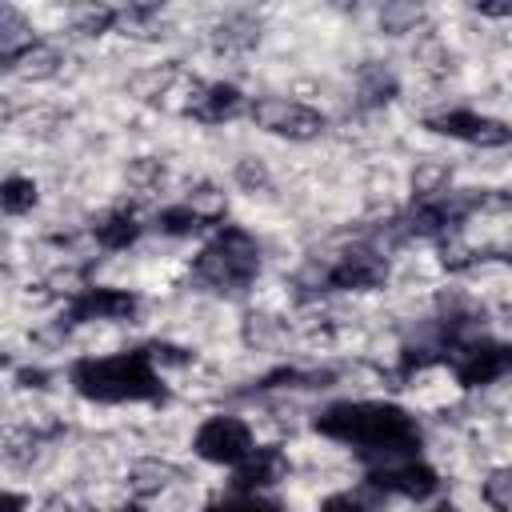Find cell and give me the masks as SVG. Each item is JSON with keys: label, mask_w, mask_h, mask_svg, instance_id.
<instances>
[{"label": "cell", "mask_w": 512, "mask_h": 512, "mask_svg": "<svg viewBox=\"0 0 512 512\" xmlns=\"http://www.w3.org/2000/svg\"><path fill=\"white\" fill-rule=\"evenodd\" d=\"M140 296L128 288H104V284H88L76 288L64 304V324H92V320H128L136 316Z\"/></svg>", "instance_id": "cell-11"}, {"label": "cell", "mask_w": 512, "mask_h": 512, "mask_svg": "<svg viewBox=\"0 0 512 512\" xmlns=\"http://www.w3.org/2000/svg\"><path fill=\"white\" fill-rule=\"evenodd\" d=\"M484 500H488L496 512H512V468H496V472L484 480Z\"/></svg>", "instance_id": "cell-21"}, {"label": "cell", "mask_w": 512, "mask_h": 512, "mask_svg": "<svg viewBox=\"0 0 512 512\" xmlns=\"http://www.w3.org/2000/svg\"><path fill=\"white\" fill-rule=\"evenodd\" d=\"M32 204H36V180H28V176H4V184H0V208L8 216H24V212H32Z\"/></svg>", "instance_id": "cell-19"}, {"label": "cell", "mask_w": 512, "mask_h": 512, "mask_svg": "<svg viewBox=\"0 0 512 512\" xmlns=\"http://www.w3.org/2000/svg\"><path fill=\"white\" fill-rule=\"evenodd\" d=\"M236 180H240L244 188H256V184H268V172H264V164H256V160H240V164H236Z\"/></svg>", "instance_id": "cell-22"}, {"label": "cell", "mask_w": 512, "mask_h": 512, "mask_svg": "<svg viewBox=\"0 0 512 512\" xmlns=\"http://www.w3.org/2000/svg\"><path fill=\"white\" fill-rule=\"evenodd\" d=\"M388 280V256L372 244H352L312 276V292H368Z\"/></svg>", "instance_id": "cell-5"}, {"label": "cell", "mask_w": 512, "mask_h": 512, "mask_svg": "<svg viewBox=\"0 0 512 512\" xmlns=\"http://www.w3.org/2000/svg\"><path fill=\"white\" fill-rule=\"evenodd\" d=\"M364 480L372 488H380L388 500H428L440 492V476L432 464H424L420 456L412 460H396V464H376L364 472Z\"/></svg>", "instance_id": "cell-10"}, {"label": "cell", "mask_w": 512, "mask_h": 512, "mask_svg": "<svg viewBox=\"0 0 512 512\" xmlns=\"http://www.w3.org/2000/svg\"><path fill=\"white\" fill-rule=\"evenodd\" d=\"M180 480V468H172L168 460H140L132 464V488L140 496H152V492H164L168 484Z\"/></svg>", "instance_id": "cell-17"}, {"label": "cell", "mask_w": 512, "mask_h": 512, "mask_svg": "<svg viewBox=\"0 0 512 512\" xmlns=\"http://www.w3.org/2000/svg\"><path fill=\"white\" fill-rule=\"evenodd\" d=\"M424 128L436 132V136L472 144V148H504V144H512V128L504 120H496V116L476 112V108H444V112L428 116Z\"/></svg>", "instance_id": "cell-9"}, {"label": "cell", "mask_w": 512, "mask_h": 512, "mask_svg": "<svg viewBox=\"0 0 512 512\" xmlns=\"http://www.w3.org/2000/svg\"><path fill=\"white\" fill-rule=\"evenodd\" d=\"M120 512H140V508H136V504H128V508H120Z\"/></svg>", "instance_id": "cell-25"}, {"label": "cell", "mask_w": 512, "mask_h": 512, "mask_svg": "<svg viewBox=\"0 0 512 512\" xmlns=\"http://www.w3.org/2000/svg\"><path fill=\"white\" fill-rule=\"evenodd\" d=\"M448 368L460 388H488L512 372V344L496 336H472L448 356Z\"/></svg>", "instance_id": "cell-6"}, {"label": "cell", "mask_w": 512, "mask_h": 512, "mask_svg": "<svg viewBox=\"0 0 512 512\" xmlns=\"http://www.w3.org/2000/svg\"><path fill=\"white\" fill-rule=\"evenodd\" d=\"M256 440H252V428L240 420V416H208L196 432H192V452L208 464H220V468H236L252 456Z\"/></svg>", "instance_id": "cell-7"}, {"label": "cell", "mask_w": 512, "mask_h": 512, "mask_svg": "<svg viewBox=\"0 0 512 512\" xmlns=\"http://www.w3.org/2000/svg\"><path fill=\"white\" fill-rule=\"evenodd\" d=\"M260 240L240 224H220L192 260V280L212 292H244L260 276Z\"/></svg>", "instance_id": "cell-4"}, {"label": "cell", "mask_w": 512, "mask_h": 512, "mask_svg": "<svg viewBox=\"0 0 512 512\" xmlns=\"http://www.w3.org/2000/svg\"><path fill=\"white\" fill-rule=\"evenodd\" d=\"M204 512H284V508L264 500L260 492H228V496L204 504Z\"/></svg>", "instance_id": "cell-20"}, {"label": "cell", "mask_w": 512, "mask_h": 512, "mask_svg": "<svg viewBox=\"0 0 512 512\" xmlns=\"http://www.w3.org/2000/svg\"><path fill=\"white\" fill-rule=\"evenodd\" d=\"M432 512H456V508H452V504H436Z\"/></svg>", "instance_id": "cell-24"}, {"label": "cell", "mask_w": 512, "mask_h": 512, "mask_svg": "<svg viewBox=\"0 0 512 512\" xmlns=\"http://www.w3.org/2000/svg\"><path fill=\"white\" fill-rule=\"evenodd\" d=\"M28 508V500L20 496V492H4V500H0V512H24Z\"/></svg>", "instance_id": "cell-23"}, {"label": "cell", "mask_w": 512, "mask_h": 512, "mask_svg": "<svg viewBox=\"0 0 512 512\" xmlns=\"http://www.w3.org/2000/svg\"><path fill=\"white\" fill-rule=\"evenodd\" d=\"M504 260H508V264H512V252H508V256H504Z\"/></svg>", "instance_id": "cell-26"}, {"label": "cell", "mask_w": 512, "mask_h": 512, "mask_svg": "<svg viewBox=\"0 0 512 512\" xmlns=\"http://www.w3.org/2000/svg\"><path fill=\"white\" fill-rule=\"evenodd\" d=\"M68 384L92 404H156V400H164V376L156 368L152 344L112 352V356H80L68 368Z\"/></svg>", "instance_id": "cell-2"}, {"label": "cell", "mask_w": 512, "mask_h": 512, "mask_svg": "<svg viewBox=\"0 0 512 512\" xmlns=\"http://www.w3.org/2000/svg\"><path fill=\"white\" fill-rule=\"evenodd\" d=\"M140 232H144V224H140L136 208H112V212H104V216L92 224V240H96L104 252H124V248H132V244L140 240Z\"/></svg>", "instance_id": "cell-14"}, {"label": "cell", "mask_w": 512, "mask_h": 512, "mask_svg": "<svg viewBox=\"0 0 512 512\" xmlns=\"http://www.w3.org/2000/svg\"><path fill=\"white\" fill-rule=\"evenodd\" d=\"M312 428L336 444H348L368 468L412 460L424 448V428L416 416L388 400H340L316 412Z\"/></svg>", "instance_id": "cell-1"}, {"label": "cell", "mask_w": 512, "mask_h": 512, "mask_svg": "<svg viewBox=\"0 0 512 512\" xmlns=\"http://www.w3.org/2000/svg\"><path fill=\"white\" fill-rule=\"evenodd\" d=\"M384 504H388V496H384L380 488H372L368 480H360V484H352V488L332 492V496L320 504V512H380Z\"/></svg>", "instance_id": "cell-16"}, {"label": "cell", "mask_w": 512, "mask_h": 512, "mask_svg": "<svg viewBox=\"0 0 512 512\" xmlns=\"http://www.w3.org/2000/svg\"><path fill=\"white\" fill-rule=\"evenodd\" d=\"M284 472H288L284 452L276 444H256L252 456L232 468V492H260V488L276 484Z\"/></svg>", "instance_id": "cell-13"}, {"label": "cell", "mask_w": 512, "mask_h": 512, "mask_svg": "<svg viewBox=\"0 0 512 512\" xmlns=\"http://www.w3.org/2000/svg\"><path fill=\"white\" fill-rule=\"evenodd\" d=\"M248 116L256 128L272 132V136H284V140H316L324 132V112L300 104V100H288V96H260L248 104Z\"/></svg>", "instance_id": "cell-8"}, {"label": "cell", "mask_w": 512, "mask_h": 512, "mask_svg": "<svg viewBox=\"0 0 512 512\" xmlns=\"http://www.w3.org/2000/svg\"><path fill=\"white\" fill-rule=\"evenodd\" d=\"M184 112L192 120H200V124H224V120L244 116L248 112V100H244V92L236 84L216 80V84H196V92H192V100H188Z\"/></svg>", "instance_id": "cell-12"}, {"label": "cell", "mask_w": 512, "mask_h": 512, "mask_svg": "<svg viewBox=\"0 0 512 512\" xmlns=\"http://www.w3.org/2000/svg\"><path fill=\"white\" fill-rule=\"evenodd\" d=\"M396 96V76L380 64H368L360 72V104L364 108H376V104H388Z\"/></svg>", "instance_id": "cell-18"}, {"label": "cell", "mask_w": 512, "mask_h": 512, "mask_svg": "<svg viewBox=\"0 0 512 512\" xmlns=\"http://www.w3.org/2000/svg\"><path fill=\"white\" fill-rule=\"evenodd\" d=\"M492 196L480 188H440L432 196H412V204L392 216L380 236L388 244H404V240H444L452 236L476 208H484Z\"/></svg>", "instance_id": "cell-3"}, {"label": "cell", "mask_w": 512, "mask_h": 512, "mask_svg": "<svg viewBox=\"0 0 512 512\" xmlns=\"http://www.w3.org/2000/svg\"><path fill=\"white\" fill-rule=\"evenodd\" d=\"M152 228L164 232V236H196V232H204V228H220V224H212L200 208H192V204L184 200V204H168V208H160V212L152 216Z\"/></svg>", "instance_id": "cell-15"}]
</instances>
